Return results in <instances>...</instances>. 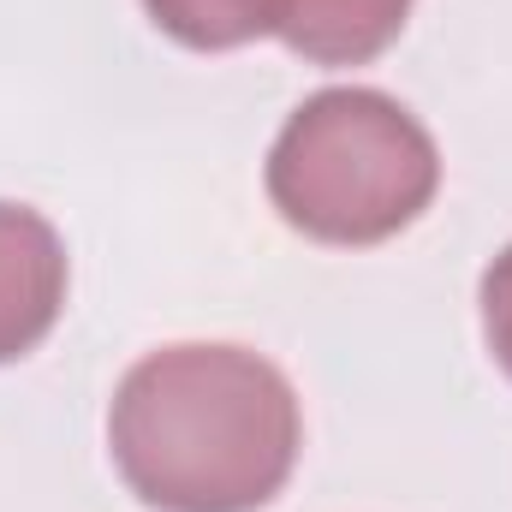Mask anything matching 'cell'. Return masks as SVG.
<instances>
[{"mask_svg": "<svg viewBox=\"0 0 512 512\" xmlns=\"http://www.w3.org/2000/svg\"><path fill=\"white\" fill-rule=\"evenodd\" d=\"M274 215L316 245H382L405 233L441 191L429 126L370 84L304 96L262 167Z\"/></svg>", "mask_w": 512, "mask_h": 512, "instance_id": "cell-2", "label": "cell"}, {"mask_svg": "<svg viewBox=\"0 0 512 512\" xmlns=\"http://www.w3.org/2000/svg\"><path fill=\"white\" fill-rule=\"evenodd\" d=\"M66 245L30 203H0V364L36 352L66 310Z\"/></svg>", "mask_w": 512, "mask_h": 512, "instance_id": "cell-3", "label": "cell"}, {"mask_svg": "<svg viewBox=\"0 0 512 512\" xmlns=\"http://www.w3.org/2000/svg\"><path fill=\"white\" fill-rule=\"evenodd\" d=\"M304 447L292 382L251 346L179 340L137 358L108 405V453L155 512L268 507Z\"/></svg>", "mask_w": 512, "mask_h": 512, "instance_id": "cell-1", "label": "cell"}, {"mask_svg": "<svg viewBox=\"0 0 512 512\" xmlns=\"http://www.w3.org/2000/svg\"><path fill=\"white\" fill-rule=\"evenodd\" d=\"M477 304H483V340H489V352H495L501 376L512 382V245L483 268Z\"/></svg>", "mask_w": 512, "mask_h": 512, "instance_id": "cell-6", "label": "cell"}, {"mask_svg": "<svg viewBox=\"0 0 512 512\" xmlns=\"http://www.w3.org/2000/svg\"><path fill=\"white\" fill-rule=\"evenodd\" d=\"M411 0H280L274 36L310 66H364L399 42Z\"/></svg>", "mask_w": 512, "mask_h": 512, "instance_id": "cell-4", "label": "cell"}, {"mask_svg": "<svg viewBox=\"0 0 512 512\" xmlns=\"http://www.w3.org/2000/svg\"><path fill=\"white\" fill-rule=\"evenodd\" d=\"M274 6L280 0H143L149 24L197 54H227L256 36H274Z\"/></svg>", "mask_w": 512, "mask_h": 512, "instance_id": "cell-5", "label": "cell"}]
</instances>
